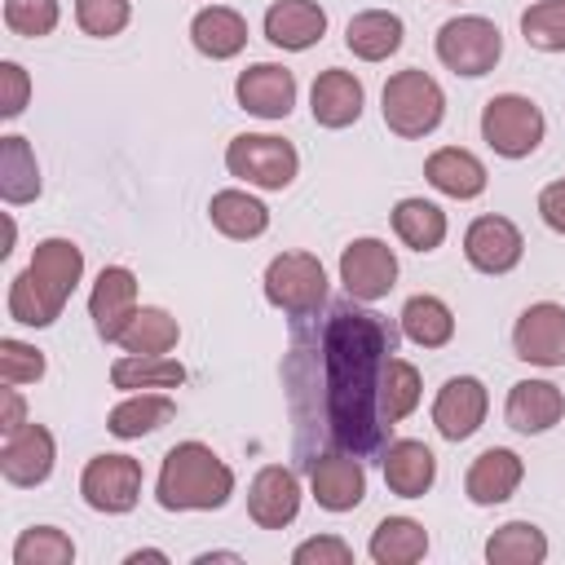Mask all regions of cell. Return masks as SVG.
I'll return each instance as SVG.
<instances>
[{"label": "cell", "mask_w": 565, "mask_h": 565, "mask_svg": "<svg viewBox=\"0 0 565 565\" xmlns=\"http://www.w3.org/2000/svg\"><path fill=\"white\" fill-rule=\"evenodd\" d=\"M539 216H543L547 230L565 234V177H561V181H547V185L539 190Z\"/></svg>", "instance_id": "obj_44"}, {"label": "cell", "mask_w": 565, "mask_h": 565, "mask_svg": "<svg viewBox=\"0 0 565 565\" xmlns=\"http://www.w3.org/2000/svg\"><path fill=\"white\" fill-rule=\"evenodd\" d=\"M397 322H402V335L411 344H419V349H441V344L455 340V313H450V305L441 296H428V291L424 296H411L402 305Z\"/></svg>", "instance_id": "obj_30"}, {"label": "cell", "mask_w": 565, "mask_h": 565, "mask_svg": "<svg viewBox=\"0 0 565 565\" xmlns=\"http://www.w3.org/2000/svg\"><path fill=\"white\" fill-rule=\"evenodd\" d=\"M309 490L327 512H353L366 499V468L353 450H327L309 459Z\"/></svg>", "instance_id": "obj_11"}, {"label": "cell", "mask_w": 565, "mask_h": 565, "mask_svg": "<svg viewBox=\"0 0 565 565\" xmlns=\"http://www.w3.org/2000/svg\"><path fill=\"white\" fill-rule=\"evenodd\" d=\"M0 397H4V415H0V433L9 437V433H18V428L26 424V406H22V393H18V384H4V388H0Z\"/></svg>", "instance_id": "obj_45"}, {"label": "cell", "mask_w": 565, "mask_h": 565, "mask_svg": "<svg viewBox=\"0 0 565 565\" xmlns=\"http://www.w3.org/2000/svg\"><path fill=\"white\" fill-rule=\"evenodd\" d=\"M291 561L296 565H349L353 561V547L340 534H313V539L296 543Z\"/></svg>", "instance_id": "obj_42"}, {"label": "cell", "mask_w": 565, "mask_h": 565, "mask_svg": "<svg viewBox=\"0 0 565 565\" xmlns=\"http://www.w3.org/2000/svg\"><path fill=\"white\" fill-rule=\"evenodd\" d=\"M207 216L225 238H238V243L260 238L269 230V207L247 190H216L207 203Z\"/></svg>", "instance_id": "obj_29"}, {"label": "cell", "mask_w": 565, "mask_h": 565, "mask_svg": "<svg viewBox=\"0 0 565 565\" xmlns=\"http://www.w3.org/2000/svg\"><path fill=\"white\" fill-rule=\"evenodd\" d=\"M190 44L212 62L238 57L243 44H247V18L230 4H207L190 18Z\"/></svg>", "instance_id": "obj_24"}, {"label": "cell", "mask_w": 565, "mask_h": 565, "mask_svg": "<svg viewBox=\"0 0 565 565\" xmlns=\"http://www.w3.org/2000/svg\"><path fill=\"white\" fill-rule=\"evenodd\" d=\"M499 57H503V35H499V26L490 18L459 13V18H450V22L437 26V62L446 71L477 79V75L494 71Z\"/></svg>", "instance_id": "obj_8"}, {"label": "cell", "mask_w": 565, "mask_h": 565, "mask_svg": "<svg viewBox=\"0 0 565 565\" xmlns=\"http://www.w3.org/2000/svg\"><path fill=\"white\" fill-rule=\"evenodd\" d=\"M265 300L291 318H309L327 305V269L313 252H278L265 265Z\"/></svg>", "instance_id": "obj_5"}, {"label": "cell", "mask_w": 565, "mask_h": 565, "mask_svg": "<svg viewBox=\"0 0 565 565\" xmlns=\"http://www.w3.org/2000/svg\"><path fill=\"white\" fill-rule=\"evenodd\" d=\"M35 194H40V163L31 141L18 132L0 137V199L18 207V203H31Z\"/></svg>", "instance_id": "obj_31"}, {"label": "cell", "mask_w": 565, "mask_h": 565, "mask_svg": "<svg viewBox=\"0 0 565 565\" xmlns=\"http://www.w3.org/2000/svg\"><path fill=\"white\" fill-rule=\"evenodd\" d=\"M419 393H424V384H419V371L406 362V358H384V371H380V415H384V424L393 428V424H402L415 406H419Z\"/></svg>", "instance_id": "obj_36"}, {"label": "cell", "mask_w": 565, "mask_h": 565, "mask_svg": "<svg viewBox=\"0 0 565 565\" xmlns=\"http://www.w3.org/2000/svg\"><path fill=\"white\" fill-rule=\"evenodd\" d=\"M234 494V468L203 441H181L163 455L154 499L163 512H216Z\"/></svg>", "instance_id": "obj_3"}, {"label": "cell", "mask_w": 565, "mask_h": 565, "mask_svg": "<svg viewBox=\"0 0 565 565\" xmlns=\"http://www.w3.org/2000/svg\"><path fill=\"white\" fill-rule=\"evenodd\" d=\"M543 132H547V119H543L539 102H530L521 93H499L481 110V141L494 154H503V159L534 154L539 141H543Z\"/></svg>", "instance_id": "obj_6"}, {"label": "cell", "mask_w": 565, "mask_h": 565, "mask_svg": "<svg viewBox=\"0 0 565 565\" xmlns=\"http://www.w3.org/2000/svg\"><path fill=\"white\" fill-rule=\"evenodd\" d=\"M380 468H384V486L397 499H424L437 481V459L424 441L415 437H397L380 450Z\"/></svg>", "instance_id": "obj_21"}, {"label": "cell", "mask_w": 565, "mask_h": 565, "mask_svg": "<svg viewBox=\"0 0 565 565\" xmlns=\"http://www.w3.org/2000/svg\"><path fill=\"white\" fill-rule=\"evenodd\" d=\"M53 459H57V441H53V433H49L44 424L26 419V424H22L18 433H9L4 446H0V477H4L9 486L31 490V486L49 481Z\"/></svg>", "instance_id": "obj_15"}, {"label": "cell", "mask_w": 565, "mask_h": 565, "mask_svg": "<svg viewBox=\"0 0 565 565\" xmlns=\"http://www.w3.org/2000/svg\"><path fill=\"white\" fill-rule=\"evenodd\" d=\"M44 375V353L26 340L4 335L0 340V380L4 384H35Z\"/></svg>", "instance_id": "obj_41"}, {"label": "cell", "mask_w": 565, "mask_h": 565, "mask_svg": "<svg viewBox=\"0 0 565 565\" xmlns=\"http://www.w3.org/2000/svg\"><path fill=\"white\" fill-rule=\"evenodd\" d=\"M62 9L57 0H4V26L22 40H40V35H53Z\"/></svg>", "instance_id": "obj_39"}, {"label": "cell", "mask_w": 565, "mask_h": 565, "mask_svg": "<svg viewBox=\"0 0 565 565\" xmlns=\"http://www.w3.org/2000/svg\"><path fill=\"white\" fill-rule=\"evenodd\" d=\"M110 384L124 393H168L185 384V366L168 353H124L110 362Z\"/></svg>", "instance_id": "obj_27"}, {"label": "cell", "mask_w": 565, "mask_h": 565, "mask_svg": "<svg viewBox=\"0 0 565 565\" xmlns=\"http://www.w3.org/2000/svg\"><path fill=\"white\" fill-rule=\"evenodd\" d=\"M137 313V274L128 265H106L88 291V318L106 344H115Z\"/></svg>", "instance_id": "obj_17"}, {"label": "cell", "mask_w": 565, "mask_h": 565, "mask_svg": "<svg viewBox=\"0 0 565 565\" xmlns=\"http://www.w3.org/2000/svg\"><path fill=\"white\" fill-rule=\"evenodd\" d=\"M463 256L477 274H508L521 265L525 256V238L516 230V221L508 216H477L468 230H463Z\"/></svg>", "instance_id": "obj_14"}, {"label": "cell", "mask_w": 565, "mask_h": 565, "mask_svg": "<svg viewBox=\"0 0 565 565\" xmlns=\"http://www.w3.org/2000/svg\"><path fill=\"white\" fill-rule=\"evenodd\" d=\"M362 106H366V88L353 71H322L309 88V110H313V124L322 128H349L362 119Z\"/></svg>", "instance_id": "obj_23"}, {"label": "cell", "mask_w": 565, "mask_h": 565, "mask_svg": "<svg viewBox=\"0 0 565 565\" xmlns=\"http://www.w3.org/2000/svg\"><path fill=\"white\" fill-rule=\"evenodd\" d=\"M327 35V9L318 0H274L265 9V40L287 53H305Z\"/></svg>", "instance_id": "obj_22"}, {"label": "cell", "mask_w": 565, "mask_h": 565, "mask_svg": "<svg viewBox=\"0 0 565 565\" xmlns=\"http://www.w3.org/2000/svg\"><path fill=\"white\" fill-rule=\"evenodd\" d=\"M521 35L539 53H565V0H534L521 13Z\"/></svg>", "instance_id": "obj_38"}, {"label": "cell", "mask_w": 565, "mask_h": 565, "mask_svg": "<svg viewBox=\"0 0 565 565\" xmlns=\"http://www.w3.org/2000/svg\"><path fill=\"white\" fill-rule=\"evenodd\" d=\"M225 168L230 177L256 185V190H287L300 172V154L291 141L269 137V132H238L225 146Z\"/></svg>", "instance_id": "obj_7"}, {"label": "cell", "mask_w": 565, "mask_h": 565, "mask_svg": "<svg viewBox=\"0 0 565 565\" xmlns=\"http://www.w3.org/2000/svg\"><path fill=\"white\" fill-rule=\"evenodd\" d=\"M512 349L530 366H565V305L539 300L521 309L512 327Z\"/></svg>", "instance_id": "obj_12"}, {"label": "cell", "mask_w": 565, "mask_h": 565, "mask_svg": "<svg viewBox=\"0 0 565 565\" xmlns=\"http://www.w3.org/2000/svg\"><path fill=\"white\" fill-rule=\"evenodd\" d=\"M71 561H75V543L57 525H31L13 543V565H71Z\"/></svg>", "instance_id": "obj_37"}, {"label": "cell", "mask_w": 565, "mask_h": 565, "mask_svg": "<svg viewBox=\"0 0 565 565\" xmlns=\"http://www.w3.org/2000/svg\"><path fill=\"white\" fill-rule=\"evenodd\" d=\"M393 234L411 247V252H437L446 238V212L428 199H397L393 207Z\"/></svg>", "instance_id": "obj_33"}, {"label": "cell", "mask_w": 565, "mask_h": 565, "mask_svg": "<svg viewBox=\"0 0 565 565\" xmlns=\"http://www.w3.org/2000/svg\"><path fill=\"white\" fill-rule=\"evenodd\" d=\"M79 494L93 512H132L141 499V463L132 455H93L79 472Z\"/></svg>", "instance_id": "obj_9"}, {"label": "cell", "mask_w": 565, "mask_h": 565, "mask_svg": "<svg viewBox=\"0 0 565 565\" xmlns=\"http://www.w3.org/2000/svg\"><path fill=\"white\" fill-rule=\"evenodd\" d=\"M172 415H177V402H172L168 393H128V397L106 415V428H110L119 441H132V437H146V433L163 428Z\"/></svg>", "instance_id": "obj_32"}, {"label": "cell", "mask_w": 565, "mask_h": 565, "mask_svg": "<svg viewBox=\"0 0 565 565\" xmlns=\"http://www.w3.org/2000/svg\"><path fill=\"white\" fill-rule=\"evenodd\" d=\"M397 335L380 313L335 305L318 335L322 353V419L340 450L358 459L384 450V415H380V371L393 353Z\"/></svg>", "instance_id": "obj_1"}, {"label": "cell", "mask_w": 565, "mask_h": 565, "mask_svg": "<svg viewBox=\"0 0 565 565\" xmlns=\"http://www.w3.org/2000/svg\"><path fill=\"white\" fill-rule=\"evenodd\" d=\"M561 415H565V393H561L552 380H516V384L508 388V402H503L508 428L534 437V433L556 428Z\"/></svg>", "instance_id": "obj_20"}, {"label": "cell", "mask_w": 565, "mask_h": 565, "mask_svg": "<svg viewBox=\"0 0 565 565\" xmlns=\"http://www.w3.org/2000/svg\"><path fill=\"white\" fill-rule=\"evenodd\" d=\"M424 177H428V185L433 190H441V194H450V199H477L481 190H486V163L472 154V150H463V146H441V150H433L428 159H424Z\"/></svg>", "instance_id": "obj_26"}, {"label": "cell", "mask_w": 565, "mask_h": 565, "mask_svg": "<svg viewBox=\"0 0 565 565\" xmlns=\"http://www.w3.org/2000/svg\"><path fill=\"white\" fill-rule=\"evenodd\" d=\"M300 512V481L282 463H265L247 486V516L260 530H282Z\"/></svg>", "instance_id": "obj_18"}, {"label": "cell", "mask_w": 565, "mask_h": 565, "mask_svg": "<svg viewBox=\"0 0 565 565\" xmlns=\"http://www.w3.org/2000/svg\"><path fill=\"white\" fill-rule=\"evenodd\" d=\"M177 340H181V327H177V318H172L168 309H159V305H137V313L128 318V327H124V335H119L115 344H119L124 353H172Z\"/></svg>", "instance_id": "obj_34"}, {"label": "cell", "mask_w": 565, "mask_h": 565, "mask_svg": "<svg viewBox=\"0 0 565 565\" xmlns=\"http://www.w3.org/2000/svg\"><path fill=\"white\" fill-rule=\"evenodd\" d=\"M26 97H31V75L18 62H0V115L18 119L26 110Z\"/></svg>", "instance_id": "obj_43"}, {"label": "cell", "mask_w": 565, "mask_h": 565, "mask_svg": "<svg viewBox=\"0 0 565 565\" xmlns=\"http://www.w3.org/2000/svg\"><path fill=\"white\" fill-rule=\"evenodd\" d=\"M141 561H168V552H159V547H137V552H128V565H141Z\"/></svg>", "instance_id": "obj_46"}, {"label": "cell", "mask_w": 565, "mask_h": 565, "mask_svg": "<svg viewBox=\"0 0 565 565\" xmlns=\"http://www.w3.org/2000/svg\"><path fill=\"white\" fill-rule=\"evenodd\" d=\"M490 565H539L547 561V534L534 521H508L486 539Z\"/></svg>", "instance_id": "obj_35"}, {"label": "cell", "mask_w": 565, "mask_h": 565, "mask_svg": "<svg viewBox=\"0 0 565 565\" xmlns=\"http://www.w3.org/2000/svg\"><path fill=\"white\" fill-rule=\"evenodd\" d=\"M402 40H406V22H402L393 9H362V13H353L349 26H344V44H349V53L362 57V62H384V57H393V53L402 49Z\"/></svg>", "instance_id": "obj_25"}, {"label": "cell", "mask_w": 565, "mask_h": 565, "mask_svg": "<svg viewBox=\"0 0 565 565\" xmlns=\"http://www.w3.org/2000/svg\"><path fill=\"white\" fill-rule=\"evenodd\" d=\"M84 278V247L71 238H40L31 265L9 282V318L22 327H53Z\"/></svg>", "instance_id": "obj_2"}, {"label": "cell", "mask_w": 565, "mask_h": 565, "mask_svg": "<svg viewBox=\"0 0 565 565\" xmlns=\"http://www.w3.org/2000/svg\"><path fill=\"white\" fill-rule=\"evenodd\" d=\"M194 561H199V565H207V561H238V552H199Z\"/></svg>", "instance_id": "obj_47"}, {"label": "cell", "mask_w": 565, "mask_h": 565, "mask_svg": "<svg viewBox=\"0 0 565 565\" xmlns=\"http://www.w3.org/2000/svg\"><path fill=\"white\" fill-rule=\"evenodd\" d=\"M234 97L256 119H287L296 106V75L278 62H252L234 79Z\"/></svg>", "instance_id": "obj_16"}, {"label": "cell", "mask_w": 565, "mask_h": 565, "mask_svg": "<svg viewBox=\"0 0 565 565\" xmlns=\"http://www.w3.org/2000/svg\"><path fill=\"white\" fill-rule=\"evenodd\" d=\"M128 18H132V4L128 0H75V22L93 40L119 35L128 26Z\"/></svg>", "instance_id": "obj_40"}, {"label": "cell", "mask_w": 565, "mask_h": 565, "mask_svg": "<svg viewBox=\"0 0 565 565\" xmlns=\"http://www.w3.org/2000/svg\"><path fill=\"white\" fill-rule=\"evenodd\" d=\"M490 411V393L477 375H450L433 397V424L446 441H468Z\"/></svg>", "instance_id": "obj_13"}, {"label": "cell", "mask_w": 565, "mask_h": 565, "mask_svg": "<svg viewBox=\"0 0 565 565\" xmlns=\"http://www.w3.org/2000/svg\"><path fill=\"white\" fill-rule=\"evenodd\" d=\"M375 565H415L428 556V530L415 516H384L366 543Z\"/></svg>", "instance_id": "obj_28"}, {"label": "cell", "mask_w": 565, "mask_h": 565, "mask_svg": "<svg viewBox=\"0 0 565 565\" xmlns=\"http://www.w3.org/2000/svg\"><path fill=\"white\" fill-rule=\"evenodd\" d=\"M380 115L388 124V132L415 141V137H428L441 115H446V93L441 84L419 71V66H406V71H393L384 93H380Z\"/></svg>", "instance_id": "obj_4"}, {"label": "cell", "mask_w": 565, "mask_h": 565, "mask_svg": "<svg viewBox=\"0 0 565 565\" xmlns=\"http://www.w3.org/2000/svg\"><path fill=\"white\" fill-rule=\"evenodd\" d=\"M340 287L349 291V300H380L397 287V256L384 238H353L340 252Z\"/></svg>", "instance_id": "obj_10"}, {"label": "cell", "mask_w": 565, "mask_h": 565, "mask_svg": "<svg viewBox=\"0 0 565 565\" xmlns=\"http://www.w3.org/2000/svg\"><path fill=\"white\" fill-rule=\"evenodd\" d=\"M521 481H525L521 455L508 450V446H490V450H481V455L468 463V472H463V494H468L477 508H494V503H508Z\"/></svg>", "instance_id": "obj_19"}]
</instances>
